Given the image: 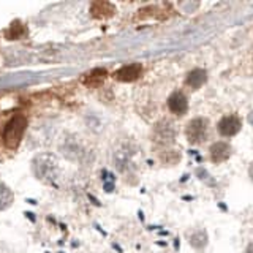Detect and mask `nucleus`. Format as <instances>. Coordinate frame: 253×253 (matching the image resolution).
I'll use <instances>...</instances> for the list:
<instances>
[{"mask_svg":"<svg viewBox=\"0 0 253 253\" xmlns=\"http://www.w3.org/2000/svg\"><path fill=\"white\" fill-rule=\"evenodd\" d=\"M27 128V119L22 114H14L10 122L6 124L3 130V142L8 149H16L19 146V142L26 133Z\"/></svg>","mask_w":253,"mask_h":253,"instance_id":"1","label":"nucleus"},{"mask_svg":"<svg viewBox=\"0 0 253 253\" xmlns=\"http://www.w3.org/2000/svg\"><path fill=\"white\" fill-rule=\"evenodd\" d=\"M185 134H187V139L192 142V144H200V142H203L206 136H208V121L201 117L190 121L187 124Z\"/></svg>","mask_w":253,"mask_h":253,"instance_id":"2","label":"nucleus"},{"mask_svg":"<svg viewBox=\"0 0 253 253\" xmlns=\"http://www.w3.org/2000/svg\"><path fill=\"white\" fill-rule=\"evenodd\" d=\"M34 169L40 179L51 180V179H55L57 165H55L54 158L51 155H43V157L37 158V162H34Z\"/></svg>","mask_w":253,"mask_h":253,"instance_id":"3","label":"nucleus"},{"mask_svg":"<svg viewBox=\"0 0 253 253\" xmlns=\"http://www.w3.org/2000/svg\"><path fill=\"white\" fill-rule=\"evenodd\" d=\"M242 128V122L237 116H225L218 122V133L221 136L231 138L234 134H237Z\"/></svg>","mask_w":253,"mask_h":253,"instance_id":"4","label":"nucleus"},{"mask_svg":"<svg viewBox=\"0 0 253 253\" xmlns=\"http://www.w3.org/2000/svg\"><path fill=\"white\" fill-rule=\"evenodd\" d=\"M142 73V67L141 63H130V65H125L121 70L116 71V79L117 81H124V83H131L134 79H138Z\"/></svg>","mask_w":253,"mask_h":253,"instance_id":"5","label":"nucleus"},{"mask_svg":"<svg viewBox=\"0 0 253 253\" xmlns=\"http://www.w3.org/2000/svg\"><path fill=\"white\" fill-rule=\"evenodd\" d=\"M211 158L213 163H221V162H226L229 157H231V146L228 142L223 141H218V142H213L211 146Z\"/></svg>","mask_w":253,"mask_h":253,"instance_id":"6","label":"nucleus"},{"mask_svg":"<svg viewBox=\"0 0 253 253\" xmlns=\"http://www.w3.org/2000/svg\"><path fill=\"white\" fill-rule=\"evenodd\" d=\"M168 108H169V111L172 114H177V116L185 114L187 109H188L187 97L182 92H174L168 98Z\"/></svg>","mask_w":253,"mask_h":253,"instance_id":"7","label":"nucleus"},{"mask_svg":"<svg viewBox=\"0 0 253 253\" xmlns=\"http://www.w3.org/2000/svg\"><path fill=\"white\" fill-rule=\"evenodd\" d=\"M208 81V71L203 68H195L187 75V85H190L192 89H200V87Z\"/></svg>","mask_w":253,"mask_h":253,"instance_id":"8","label":"nucleus"},{"mask_svg":"<svg viewBox=\"0 0 253 253\" xmlns=\"http://www.w3.org/2000/svg\"><path fill=\"white\" fill-rule=\"evenodd\" d=\"M208 241H209L208 233L203 231V229H200V231H196L190 236V244H192V247L196 250H203L206 245H208Z\"/></svg>","mask_w":253,"mask_h":253,"instance_id":"9","label":"nucleus"},{"mask_svg":"<svg viewBox=\"0 0 253 253\" xmlns=\"http://www.w3.org/2000/svg\"><path fill=\"white\" fill-rule=\"evenodd\" d=\"M114 8L109 3L100 2V3H93L92 5V14L95 18H108V16H113Z\"/></svg>","mask_w":253,"mask_h":253,"instance_id":"10","label":"nucleus"},{"mask_svg":"<svg viewBox=\"0 0 253 253\" xmlns=\"http://www.w3.org/2000/svg\"><path fill=\"white\" fill-rule=\"evenodd\" d=\"M157 134L162 138V141H172L176 138V130H174V126L171 124H160L157 126Z\"/></svg>","mask_w":253,"mask_h":253,"instance_id":"11","label":"nucleus"},{"mask_svg":"<svg viewBox=\"0 0 253 253\" xmlns=\"http://www.w3.org/2000/svg\"><path fill=\"white\" fill-rule=\"evenodd\" d=\"M13 204V192L8 187L0 184V211L8 209Z\"/></svg>","mask_w":253,"mask_h":253,"instance_id":"12","label":"nucleus"},{"mask_svg":"<svg viewBox=\"0 0 253 253\" xmlns=\"http://www.w3.org/2000/svg\"><path fill=\"white\" fill-rule=\"evenodd\" d=\"M105 78H106V71L103 70V68H100V70H93L92 73L84 79V83H87V84H97V83H98V84H100Z\"/></svg>","mask_w":253,"mask_h":253,"instance_id":"13","label":"nucleus"},{"mask_svg":"<svg viewBox=\"0 0 253 253\" xmlns=\"http://www.w3.org/2000/svg\"><path fill=\"white\" fill-rule=\"evenodd\" d=\"M245 253H253V242L247 245V250H245Z\"/></svg>","mask_w":253,"mask_h":253,"instance_id":"14","label":"nucleus"},{"mask_svg":"<svg viewBox=\"0 0 253 253\" xmlns=\"http://www.w3.org/2000/svg\"><path fill=\"white\" fill-rule=\"evenodd\" d=\"M249 176H250V177H252V180H253V162H252L250 168H249Z\"/></svg>","mask_w":253,"mask_h":253,"instance_id":"15","label":"nucleus"},{"mask_svg":"<svg viewBox=\"0 0 253 253\" xmlns=\"http://www.w3.org/2000/svg\"><path fill=\"white\" fill-rule=\"evenodd\" d=\"M249 122H250V125H253V111L249 114Z\"/></svg>","mask_w":253,"mask_h":253,"instance_id":"16","label":"nucleus"}]
</instances>
